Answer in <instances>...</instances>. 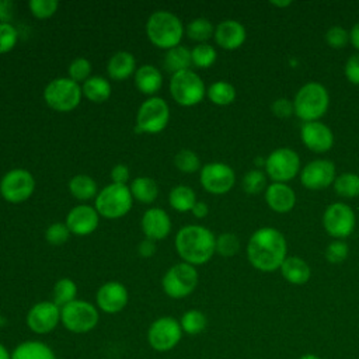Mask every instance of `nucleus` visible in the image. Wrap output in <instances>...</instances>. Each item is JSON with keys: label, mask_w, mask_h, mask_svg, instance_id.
<instances>
[{"label": "nucleus", "mask_w": 359, "mask_h": 359, "mask_svg": "<svg viewBox=\"0 0 359 359\" xmlns=\"http://www.w3.org/2000/svg\"><path fill=\"white\" fill-rule=\"evenodd\" d=\"M285 236L273 227H261L252 233L247 245L250 264L261 272H273L286 259Z\"/></svg>", "instance_id": "obj_1"}, {"label": "nucleus", "mask_w": 359, "mask_h": 359, "mask_svg": "<svg viewBox=\"0 0 359 359\" xmlns=\"http://www.w3.org/2000/svg\"><path fill=\"white\" fill-rule=\"evenodd\" d=\"M175 248L187 264L202 265L215 254L216 238L206 227L191 224L182 227L177 233Z\"/></svg>", "instance_id": "obj_2"}, {"label": "nucleus", "mask_w": 359, "mask_h": 359, "mask_svg": "<svg viewBox=\"0 0 359 359\" xmlns=\"http://www.w3.org/2000/svg\"><path fill=\"white\" fill-rule=\"evenodd\" d=\"M330 105V95L321 83H307L294 95V114L304 122L318 121L325 115Z\"/></svg>", "instance_id": "obj_3"}, {"label": "nucleus", "mask_w": 359, "mask_h": 359, "mask_svg": "<svg viewBox=\"0 0 359 359\" xmlns=\"http://www.w3.org/2000/svg\"><path fill=\"white\" fill-rule=\"evenodd\" d=\"M146 32L153 45L163 49H171L181 42L184 25L172 13L156 11L147 20Z\"/></svg>", "instance_id": "obj_4"}, {"label": "nucleus", "mask_w": 359, "mask_h": 359, "mask_svg": "<svg viewBox=\"0 0 359 359\" xmlns=\"http://www.w3.org/2000/svg\"><path fill=\"white\" fill-rule=\"evenodd\" d=\"M132 208V194L126 184H109L95 198V210L108 219L125 216Z\"/></svg>", "instance_id": "obj_5"}, {"label": "nucleus", "mask_w": 359, "mask_h": 359, "mask_svg": "<svg viewBox=\"0 0 359 359\" xmlns=\"http://www.w3.org/2000/svg\"><path fill=\"white\" fill-rule=\"evenodd\" d=\"M100 314L94 304L86 300H73L60 309V321L73 334H86L95 328Z\"/></svg>", "instance_id": "obj_6"}, {"label": "nucleus", "mask_w": 359, "mask_h": 359, "mask_svg": "<svg viewBox=\"0 0 359 359\" xmlns=\"http://www.w3.org/2000/svg\"><path fill=\"white\" fill-rule=\"evenodd\" d=\"M170 93L180 105L192 107L203 100L206 88L202 79L195 72L182 70L171 76Z\"/></svg>", "instance_id": "obj_7"}, {"label": "nucleus", "mask_w": 359, "mask_h": 359, "mask_svg": "<svg viewBox=\"0 0 359 359\" xmlns=\"http://www.w3.org/2000/svg\"><path fill=\"white\" fill-rule=\"evenodd\" d=\"M81 88L72 79L59 77L52 80L43 90L46 104L59 112H69L74 109L81 100Z\"/></svg>", "instance_id": "obj_8"}, {"label": "nucleus", "mask_w": 359, "mask_h": 359, "mask_svg": "<svg viewBox=\"0 0 359 359\" xmlns=\"http://www.w3.org/2000/svg\"><path fill=\"white\" fill-rule=\"evenodd\" d=\"M198 285V272L194 265L187 262H180L171 266L163 280L161 286L167 296L172 299H182L191 294Z\"/></svg>", "instance_id": "obj_9"}, {"label": "nucleus", "mask_w": 359, "mask_h": 359, "mask_svg": "<svg viewBox=\"0 0 359 359\" xmlns=\"http://www.w3.org/2000/svg\"><path fill=\"white\" fill-rule=\"evenodd\" d=\"M182 338V328L178 320L165 316L154 320L147 330V342L157 352L174 349Z\"/></svg>", "instance_id": "obj_10"}, {"label": "nucleus", "mask_w": 359, "mask_h": 359, "mask_svg": "<svg viewBox=\"0 0 359 359\" xmlns=\"http://www.w3.org/2000/svg\"><path fill=\"white\" fill-rule=\"evenodd\" d=\"M265 172L273 182H287L300 170L299 154L289 147H279L265 157Z\"/></svg>", "instance_id": "obj_11"}, {"label": "nucleus", "mask_w": 359, "mask_h": 359, "mask_svg": "<svg viewBox=\"0 0 359 359\" xmlns=\"http://www.w3.org/2000/svg\"><path fill=\"white\" fill-rule=\"evenodd\" d=\"M170 119V108L163 98L151 97L146 100L136 115V130L146 133L161 132Z\"/></svg>", "instance_id": "obj_12"}, {"label": "nucleus", "mask_w": 359, "mask_h": 359, "mask_svg": "<svg viewBox=\"0 0 359 359\" xmlns=\"http://www.w3.org/2000/svg\"><path fill=\"white\" fill-rule=\"evenodd\" d=\"M356 217L351 206L342 202L331 203L323 215V226L325 231L337 240L346 238L355 230Z\"/></svg>", "instance_id": "obj_13"}, {"label": "nucleus", "mask_w": 359, "mask_h": 359, "mask_svg": "<svg viewBox=\"0 0 359 359\" xmlns=\"http://www.w3.org/2000/svg\"><path fill=\"white\" fill-rule=\"evenodd\" d=\"M35 188L34 177L22 168H15L6 172L0 181V194L10 203L27 201Z\"/></svg>", "instance_id": "obj_14"}, {"label": "nucleus", "mask_w": 359, "mask_h": 359, "mask_svg": "<svg viewBox=\"0 0 359 359\" xmlns=\"http://www.w3.org/2000/svg\"><path fill=\"white\" fill-rule=\"evenodd\" d=\"M236 182V174L233 168L224 163H209L201 170L202 187L215 195L229 192Z\"/></svg>", "instance_id": "obj_15"}, {"label": "nucleus", "mask_w": 359, "mask_h": 359, "mask_svg": "<svg viewBox=\"0 0 359 359\" xmlns=\"http://www.w3.org/2000/svg\"><path fill=\"white\" fill-rule=\"evenodd\" d=\"M60 323V307L53 302H39L34 304L27 314L28 328L38 334L45 335L52 332Z\"/></svg>", "instance_id": "obj_16"}, {"label": "nucleus", "mask_w": 359, "mask_h": 359, "mask_svg": "<svg viewBox=\"0 0 359 359\" xmlns=\"http://www.w3.org/2000/svg\"><path fill=\"white\" fill-rule=\"evenodd\" d=\"M335 165L325 158L313 160L306 164L300 172V182L304 188L311 191H320L335 181Z\"/></svg>", "instance_id": "obj_17"}, {"label": "nucleus", "mask_w": 359, "mask_h": 359, "mask_svg": "<svg viewBox=\"0 0 359 359\" xmlns=\"http://www.w3.org/2000/svg\"><path fill=\"white\" fill-rule=\"evenodd\" d=\"M300 137L304 146L314 153H325L334 144L332 130L323 122H304L300 129Z\"/></svg>", "instance_id": "obj_18"}, {"label": "nucleus", "mask_w": 359, "mask_h": 359, "mask_svg": "<svg viewBox=\"0 0 359 359\" xmlns=\"http://www.w3.org/2000/svg\"><path fill=\"white\" fill-rule=\"evenodd\" d=\"M97 306L107 314H115L125 309L129 300L126 287L119 282L104 283L95 294Z\"/></svg>", "instance_id": "obj_19"}, {"label": "nucleus", "mask_w": 359, "mask_h": 359, "mask_svg": "<svg viewBox=\"0 0 359 359\" xmlns=\"http://www.w3.org/2000/svg\"><path fill=\"white\" fill-rule=\"evenodd\" d=\"M66 226L76 236H87L98 226V212L88 205L74 206L67 213Z\"/></svg>", "instance_id": "obj_20"}, {"label": "nucleus", "mask_w": 359, "mask_h": 359, "mask_svg": "<svg viewBox=\"0 0 359 359\" xmlns=\"http://www.w3.org/2000/svg\"><path fill=\"white\" fill-rule=\"evenodd\" d=\"M215 41L216 43L227 50H233L240 48L247 36L245 28L241 22L236 20H226L222 21L216 28H215Z\"/></svg>", "instance_id": "obj_21"}, {"label": "nucleus", "mask_w": 359, "mask_h": 359, "mask_svg": "<svg viewBox=\"0 0 359 359\" xmlns=\"http://www.w3.org/2000/svg\"><path fill=\"white\" fill-rule=\"evenodd\" d=\"M265 202L273 212L287 213L296 205V194L285 182H272L265 189Z\"/></svg>", "instance_id": "obj_22"}, {"label": "nucleus", "mask_w": 359, "mask_h": 359, "mask_svg": "<svg viewBox=\"0 0 359 359\" xmlns=\"http://www.w3.org/2000/svg\"><path fill=\"white\" fill-rule=\"evenodd\" d=\"M142 230L149 240H163L171 230L168 215L160 208H151L142 217Z\"/></svg>", "instance_id": "obj_23"}, {"label": "nucleus", "mask_w": 359, "mask_h": 359, "mask_svg": "<svg viewBox=\"0 0 359 359\" xmlns=\"http://www.w3.org/2000/svg\"><path fill=\"white\" fill-rule=\"evenodd\" d=\"M282 276L292 285H304L311 276V269L309 264L300 257H286L280 265Z\"/></svg>", "instance_id": "obj_24"}, {"label": "nucleus", "mask_w": 359, "mask_h": 359, "mask_svg": "<svg viewBox=\"0 0 359 359\" xmlns=\"http://www.w3.org/2000/svg\"><path fill=\"white\" fill-rule=\"evenodd\" d=\"M11 359H56L53 349L41 341H24L10 353Z\"/></svg>", "instance_id": "obj_25"}, {"label": "nucleus", "mask_w": 359, "mask_h": 359, "mask_svg": "<svg viewBox=\"0 0 359 359\" xmlns=\"http://www.w3.org/2000/svg\"><path fill=\"white\" fill-rule=\"evenodd\" d=\"M135 84L143 94H154L163 86V76L158 69L151 65L140 66L135 73Z\"/></svg>", "instance_id": "obj_26"}, {"label": "nucleus", "mask_w": 359, "mask_h": 359, "mask_svg": "<svg viewBox=\"0 0 359 359\" xmlns=\"http://www.w3.org/2000/svg\"><path fill=\"white\" fill-rule=\"evenodd\" d=\"M135 57L132 53L121 50L111 56L107 70L111 79L114 80H125L135 72Z\"/></svg>", "instance_id": "obj_27"}, {"label": "nucleus", "mask_w": 359, "mask_h": 359, "mask_svg": "<svg viewBox=\"0 0 359 359\" xmlns=\"http://www.w3.org/2000/svg\"><path fill=\"white\" fill-rule=\"evenodd\" d=\"M192 65L191 59V50L187 49L185 46H175L168 49L164 57V67L165 70L171 72L172 74L182 72V70H189V66Z\"/></svg>", "instance_id": "obj_28"}, {"label": "nucleus", "mask_w": 359, "mask_h": 359, "mask_svg": "<svg viewBox=\"0 0 359 359\" xmlns=\"http://www.w3.org/2000/svg\"><path fill=\"white\" fill-rule=\"evenodd\" d=\"M81 91L90 101L104 102L111 95V86L107 79L101 76H93L84 81Z\"/></svg>", "instance_id": "obj_29"}, {"label": "nucleus", "mask_w": 359, "mask_h": 359, "mask_svg": "<svg viewBox=\"0 0 359 359\" xmlns=\"http://www.w3.org/2000/svg\"><path fill=\"white\" fill-rule=\"evenodd\" d=\"M130 194L143 203H151L158 194L157 184L149 177H137L130 184Z\"/></svg>", "instance_id": "obj_30"}, {"label": "nucleus", "mask_w": 359, "mask_h": 359, "mask_svg": "<svg viewBox=\"0 0 359 359\" xmlns=\"http://www.w3.org/2000/svg\"><path fill=\"white\" fill-rule=\"evenodd\" d=\"M69 189L74 198H77L80 201H87V199H91L95 196L97 184L91 177L79 174L70 180Z\"/></svg>", "instance_id": "obj_31"}, {"label": "nucleus", "mask_w": 359, "mask_h": 359, "mask_svg": "<svg viewBox=\"0 0 359 359\" xmlns=\"http://www.w3.org/2000/svg\"><path fill=\"white\" fill-rule=\"evenodd\" d=\"M168 199H170V205L178 212L192 210L194 205L196 203V196L194 189L187 185H178L172 188Z\"/></svg>", "instance_id": "obj_32"}, {"label": "nucleus", "mask_w": 359, "mask_h": 359, "mask_svg": "<svg viewBox=\"0 0 359 359\" xmlns=\"http://www.w3.org/2000/svg\"><path fill=\"white\" fill-rule=\"evenodd\" d=\"M334 191L342 198L359 196V175L355 172H344L334 181Z\"/></svg>", "instance_id": "obj_33"}, {"label": "nucleus", "mask_w": 359, "mask_h": 359, "mask_svg": "<svg viewBox=\"0 0 359 359\" xmlns=\"http://www.w3.org/2000/svg\"><path fill=\"white\" fill-rule=\"evenodd\" d=\"M182 332L188 334V335H196L205 331L206 325H208V318L206 316L199 311V310H188L182 314L181 320H180Z\"/></svg>", "instance_id": "obj_34"}, {"label": "nucleus", "mask_w": 359, "mask_h": 359, "mask_svg": "<svg viewBox=\"0 0 359 359\" xmlns=\"http://www.w3.org/2000/svg\"><path fill=\"white\" fill-rule=\"evenodd\" d=\"M76 294H77V286L69 278L59 279L53 286V303L60 309L69 304L70 302L76 300Z\"/></svg>", "instance_id": "obj_35"}, {"label": "nucleus", "mask_w": 359, "mask_h": 359, "mask_svg": "<svg viewBox=\"0 0 359 359\" xmlns=\"http://www.w3.org/2000/svg\"><path fill=\"white\" fill-rule=\"evenodd\" d=\"M208 97L216 105H229L236 98V88L227 81H216L208 88Z\"/></svg>", "instance_id": "obj_36"}, {"label": "nucleus", "mask_w": 359, "mask_h": 359, "mask_svg": "<svg viewBox=\"0 0 359 359\" xmlns=\"http://www.w3.org/2000/svg\"><path fill=\"white\" fill-rule=\"evenodd\" d=\"M213 34V25L206 18H195L187 25V35L192 41H198L201 43H205V41H208Z\"/></svg>", "instance_id": "obj_37"}, {"label": "nucleus", "mask_w": 359, "mask_h": 359, "mask_svg": "<svg viewBox=\"0 0 359 359\" xmlns=\"http://www.w3.org/2000/svg\"><path fill=\"white\" fill-rule=\"evenodd\" d=\"M216 56L217 55H216L215 48L209 43H199L191 50L192 65H195L196 67H201V69L210 67L215 63Z\"/></svg>", "instance_id": "obj_38"}, {"label": "nucleus", "mask_w": 359, "mask_h": 359, "mask_svg": "<svg viewBox=\"0 0 359 359\" xmlns=\"http://www.w3.org/2000/svg\"><path fill=\"white\" fill-rule=\"evenodd\" d=\"M243 189L247 194H259L261 191L266 189V175L258 168L250 170L243 177Z\"/></svg>", "instance_id": "obj_39"}, {"label": "nucleus", "mask_w": 359, "mask_h": 359, "mask_svg": "<svg viewBox=\"0 0 359 359\" xmlns=\"http://www.w3.org/2000/svg\"><path fill=\"white\" fill-rule=\"evenodd\" d=\"M174 164L182 172H195L199 168V165H201L198 154L194 153L192 150H188V149L180 150L175 154Z\"/></svg>", "instance_id": "obj_40"}, {"label": "nucleus", "mask_w": 359, "mask_h": 359, "mask_svg": "<svg viewBox=\"0 0 359 359\" xmlns=\"http://www.w3.org/2000/svg\"><path fill=\"white\" fill-rule=\"evenodd\" d=\"M240 250V241L233 233H223L216 238V252L222 257H233Z\"/></svg>", "instance_id": "obj_41"}, {"label": "nucleus", "mask_w": 359, "mask_h": 359, "mask_svg": "<svg viewBox=\"0 0 359 359\" xmlns=\"http://www.w3.org/2000/svg\"><path fill=\"white\" fill-rule=\"evenodd\" d=\"M59 3L56 0H31L28 7L36 18H48L55 14Z\"/></svg>", "instance_id": "obj_42"}, {"label": "nucleus", "mask_w": 359, "mask_h": 359, "mask_svg": "<svg viewBox=\"0 0 359 359\" xmlns=\"http://www.w3.org/2000/svg\"><path fill=\"white\" fill-rule=\"evenodd\" d=\"M91 73V65L84 57L74 59L69 66V79L73 81H86Z\"/></svg>", "instance_id": "obj_43"}, {"label": "nucleus", "mask_w": 359, "mask_h": 359, "mask_svg": "<svg viewBox=\"0 0 359 359\" xmlns=\"http://www.w3.org/2000/svg\"><path fill=\"white\" fill-rule=\"evenodd\" d=\"M348 252H349L348 244L342 240H335L328 244V247L325 250V258L331 264H339L346 259Z\"/></svg>", "instance_id": "obj_44"}, {"label": "nucleus", "mask_w": 359, "mask_h": 359, "mask_svg": "<svg viewBox=\"0 0 359 359\" xmlns=\"http://www.w3.org/2000/svg\"><path fill=\"white\" fill-rule=\"evenodd\" d=\"M69 236H70V230L63 223H53V224H50L46 229V233H45L46 241L49 244H52V245H60V244L66 243Z\"/></svg>", "instance_id": "obj_45"}, {"label": "nucleus", "mask_w": 359, "mask_h": 359, "mask_svg": "<svg viewBox=\"0 0 359 359\" xmlns=\"http://www.w3.org/2000/svg\"><path fill=\"white\" fill-rule=\"evenodd\" d=\"M17 43V31L10 22H0V53H6Z\"/></svg>", "instance_id": "obj_46"}, {"label": "nucleus", "mask_w": 359, "mask_h": 359, "mask_svg": "<svg viewBox=\"0 0 359 359\" xmlns=\"http://www.w3.org/2000/svg\"><path fill=\"white\" fill-rule=\"evenodd\" d=\"M325 41L331 48L341 49L348 43L349 32L339 25H334L325 32Z\"/></svg>", "instance_id": "obj_47"}, {"label": "nucleus", "mask_w": 359, "mask_h": 359, "mask_svg": "<svg viewBox=\"0 0 359 359\" xmlns=\"http://www.w3.org/2000/svg\"><path fill=\"white\" fill-rule=\"evenodd\" d=\"M271 109L273 112L275 116L278 118H289L292 114H294V107H293V101H290L289 98H276L272 105Z\"/></svg>", "instance_id": "obj_48"}, {"label": "nucleus", "mask_w": 359, "mask_h": 359, "mask_svg": "<svg viewBox=\"0 0 359 359\" xmlns=\"http://www.w3.org/2000/svg\"><path fill=\"white\" fill-rule=\"evenodd\" d=\"M344 73L349 83L359 86V53L349 56V59L345 63Z\"/></svg>", "instance_id": "obj_49"}, {"label": "nucleus", "mask_w": 359, "mask_h": 359, "mask_svg": "<svg viewBox=\"0 0 359 359\" xmlns=\"http://www.w3.org/2000/svg\"><path fill=\"white\" fill-rule=\"evenodd\" d=\"M111 178L115 184H125L129 178V168L125 164H116L111 171Z\"/></svg>", "instance_id": "obj_50"}, {"label": "nucleus", "mask_w": 359, "mask_h": 359, "mask_svg": "<svg viewBox=\"0 0 359 359\" xmlns=\"http://www.w3.org/2000/svg\"><path fill=\"white\" fill-rule=\"evenodd\" d=\"M13 17V3L10 0H0V22H8Z\"/></svg>", "instance_id": "obj_51"}, {"label": "nucleus", "mask_w": 359, "mask_h": 359, "mask_svg": "<svg viewBox=\"0 0 359 359\" xmlns=\"http://www.w3.org/2000/svg\"><path fill=\"white\" fill-rule=\"evenodd\" d=\"M154 252H156V244H154L153 240L146 238V240H143V241L139 244V254H140L142 257L147 258V257H151Z\"/></svg>", "instance_id": "obj_52"}, {"label": "nucleus", "mask_w": 359, "mask_h": 359, "mask_svg": "<svg viewBox=\"0 0 359 359\" xmlns=\"http://www.w3.org/2000/svg\"><path fill=\"white\" fill-rule=\"evenodd\" d=\"M208 205L205 203V202H198L196 201V203L194 205V208H192V213H194V216L195 217H198V219H202V217H205L206 215H208Z\"/></svg>", "instance_id": "obj_53"}, {"label": "nucleus", "mask_w": 359, "mask_h": 359, "mask_svg": "<svg viewBox=\"0 0 359 359\" xmlns=\"http://www.w3.org/2000/svg\"><path fill=\"white\" fill-rule=\"evenodd\" d=\"M349 41L355 49L359 50V22H356L349 31Z\"/></svg>", "instance_id": "obj_54"}, {"label": "nucleus", "mask_w": 359, "mask_h": 359, "mask_svg": "<svg viewBox=\"0 0 359 359\" xmlns=\"http://www.w3.org/2000/svg\"><path fill=\"white\" fill-rule=\"evenodd\" d=\"M10 353H11V352H8L7 348L0 342V359H11Z\"/></svg>", "instance_id": "obj_55"}, {"label": "nucleus", "mask_w": 359, "mask_h": 359, "mask_svg": "<svg viewBox=\"0 0 359 359\" xmlns=\"http://www.w3.org/2000/svg\"><path fill=\"white\" fill-rule=\"evenodd\" d=\"M272 6L275 7H279V8H283V7H287L292 4V1H271Z\"/></svg>", "instance_id": "obj_56"}, {"label": "nucleus", "mask_w": 359, "mask_h": 359, "mask_svg": "<svg viewBox=\"0 0 359 359\" xmlns=\"http://www.w3.org/2000/svg\"><path fill=\"white\" fill-rule=\"evenodd\" d=\"M299 359H321V358L317 356V355H314V353H304V355H302Z\"/></svg>", "instance_id": "obj_57"}, {"label": "nucleus", "mask_w": 359, "mask_h": 359, "mask_svg": "<svg viewBox=\"0 0 359 359\" xmlns=\"http://www.w3.org/2000/svg\"><path fill=\"white\" fill-rule=\"evenodd\" d=\"M4 325V318L3 317H0V328Z\"/></svg>", "instance_id": "obj_58"}]
</instances>
